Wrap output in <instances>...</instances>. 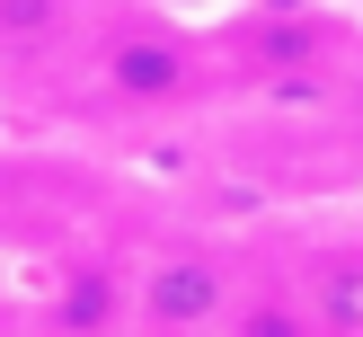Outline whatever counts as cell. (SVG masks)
Wrapping results in <instances>:
<instances>
[{
    "instance_id": "cell-1",
    "label": "cell",
    "mask_w": 363,
    "mask_h": 337,
    "mask_svg": "<svg viewBox=\"0 0 363 337\" xmlns=\"http://www.w3.org/2000/svg\"><path fill=\"white\" fill-rule=\"evenodd\" d=\"M89 89L124 116H186L222 89V53L195 18L160 9V0H133L124 18H106L89 35Z\"/></svg>"
},
{
    "instance_id": "cell-2",
    "label": "cell",
    "mask_w": 363,
    "mask_h": 337,
    "mask_svg": "<svg viewBox=\"0 0 363 337\" xmlns=\"http://www.w3.org/2000/svg\"><path fill=\"white\" fill-rule=\"evenodd\" d=\"M248 258L230 240H151L133 258V328L124 337H230Z\"/></svg>"
},
{
    "instance_id": "cell-3",
    "label": "cell",
    "mask_w": 363,
    "mask_h": 337,
    "mask_svg": "<svg viewBox=\"0 0 363 337\" xmlns=\"http://www.w3.org/2000/svg\"><path fill=\"white\" fill-rule=\"evenodd\" d=\"M204 35L222 53V71L248 89H319L337 71V53H346V27L319 0H248Z\"/></svg>"
},
{
    "instance_id": "cell-4",
    "label": "cell",
    "mask_w": 363,
    "mask_h": 337,
    "mask_svg": "<svg viewBox=\"0 0 363 337\" xmlns=\"http://www.w3.org/2000/svg\"><path fill=\"white\" fill-rule=\"evenodd\" d=\"M35 337H124L133 328V266L116 258H62L53 284L27 302Z\"/></svg>"
},
{
    "instance_id": "cell-5",
    "label": "cell",
    "mask_w": 363,
    "mask_h": 337,
    "mask_svg": "<svg viewBox=\"0 0 363 337\" xmlns=\"http://www.w3.org/2000/svg\"><path fill=\"white\" fill-rule=\"evenodd\" d=\"M284 266H293V284H301V302H311L319 337H363V231L301 240Z\"/></svg>"
},
{
    "instance_id": "cell-6",
    "label": "cell",
    "mask_w": 363,
    "mask_h": 337,
    "mask_svg": "<svg viewBox=\"0 0 363 337\" xmlns=\"http://www.w3.org/2000/svg\"><path fill=\"white\" fill-rule=\"evenodd\" d=\"M230 337H319V319H311V302H301L293 266H284V275L248 266V284H240V311H230Z\"/></svg>"
},
{
    "instance_id": "cell-7",
    "label": "cell",
    "mask_w": 363,
    "mask_h": 337,
    "mask_svg": "<svg viewBox=\"0 0 363 337\" xmlns=\"http://www.w3.org/2000/svg\"><path fill=\"white\" fill-rule=\"evenodd\" d=\"M80 45V0H0V62H53Z\"/></svg>"
},
{
    "instance_id": "cell-8",
    "label": "cell",
    "mask_w": 363,
    "mask_h": 337,
    "mask_svg": "<svg viewBox=\"0 0 363 337\" xmlns=\"http://www.w3.org/2000/svg\"><path fill=\"white\" fill-rule=\"evenodd\" d=\"M0 311H9V266H0Z\"/></svg>"
}]
</instances>
